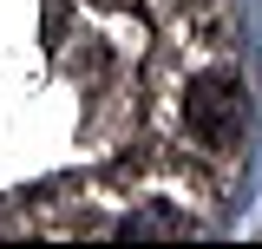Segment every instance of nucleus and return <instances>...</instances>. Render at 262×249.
<instances>
[{"label": "nucleus", "instance_id": "1", "mask_svg": "<svg viewBox=\"0 0 262 249\" xmlns=\"http://www.w3.org/2000/svg\"><path fill=\"white\" fill-rule=\"evenodd\" d=\"M177 118H184L190 151H203V157H236V151H243V131H249L243 79H236V72H203V79H190Z\"/></svg>", "mask_w": 262, "mask_h": 249}]
</instances>
